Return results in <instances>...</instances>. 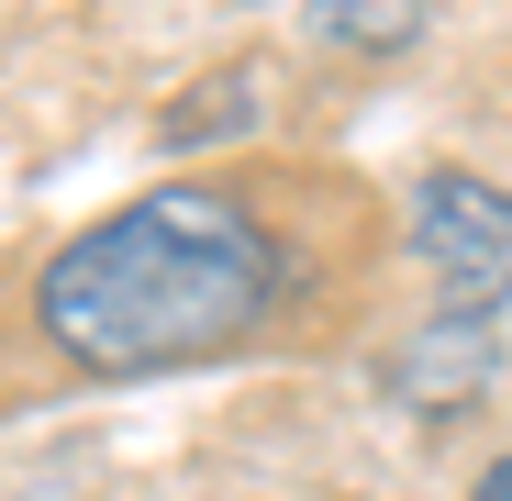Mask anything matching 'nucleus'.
Masks as SVG:
<instances>
[{
    "mask_svg": "<svg viewBox=\"0 0 512 501\" xmlns=\"http://www.w3.org/2000/svg\"><path fill=\"white\" fill-rule=\"evenodd\" d=\"M268 312H279V234L223 190H145L90 234H67L34 279L45 346L90 379L234 357Z\"/></svg>",
    "mask_w": 512,
    "mask_h": 501,
    "instance_id": "f257e3e1",
    "label": "nucleus"
},
{
    "mask_svg": "<svg viewBox=\"0 0 512 501\" xmlns=\"http://www.w3.org/2000/svg\"><path fill=\"white\" fill-rule=\"evenodd\" d=\"M412 245L435 268V301L457 334H490L512 312V190L468 179V167H435L412 190Z\"/></svg>",
    "mask_w": 512,
    "mask_h": 501,
    "instance_id": "f03ea898",
    "label": "nucleus"
},
{
    "mask_svg": "<svg viewBox=\"0 0 512 501\" xmlns=\"http://www.w3.org/2000/svg\"><path fill=\"white\" fill-rule=\"evenodd\" d=\"M323 34H346V45H401V34H412V0H323Z\"/></svg>",
    "mask_w": 512,
    "mask_h": 501,
    "instance_id": "7ed1b4c3",
    "label": "nucleus"
},
{
    "mask_svg": "<svg viewBox=\"0 0 512 501\" xmlns=\"http://www.w3.org/2000/svg\"><path fill=\"white\" fill-rule=\"evenodd\" d=\"M468 501H512V457H501V468H490V479H479Z\"/></svg>",
    "mask_w": 512,
    "mask_h": 501,
    "instance_id": "20e7f679",
    "label": "nucleus"
}]
</instances>
